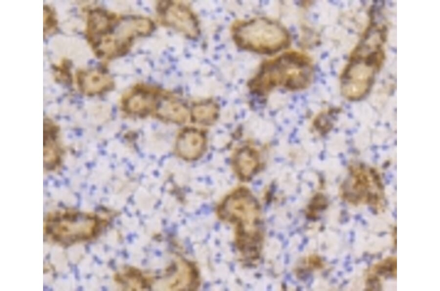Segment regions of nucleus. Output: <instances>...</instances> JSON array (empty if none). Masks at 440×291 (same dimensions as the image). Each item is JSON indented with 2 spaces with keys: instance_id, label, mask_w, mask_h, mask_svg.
Instances as JSON below:
<instances>
[{
  "instance_id": "obj_2",
  "label": "nucleus",
  "mask_w": 440,
  "mask_h": 291,
  "mask_svg": "<svg viewBox=\"0 0 440 291\" xmlns=\"http://www.w3.org/2000/svg\"><path fill=\"white\" fill-rule=\"evenodd\" d=\"M313 73L308 57L296 51L288 52L264 63L248 86L258 94H264L278 87L303 90L310 85Z\"/></svg>"
},
{
  "instance_id": "obj_17",
  "label": "nucleus",
  "mask_w": 440,
  "mask_h": 291,
  "mask_svg": "<svg viewBox=\"0 0 440 291\" xmlns=\"http://www.w3.org/2000/svg\"><path fill=\"white\" fill-rule=\"evenodd\" d=\"M192 118L196 122L209 125L215 122L219 115L217 104L211 100H205L195 104L192 109Z\"/></svg>"
},
{
  "instance_id": "obj_15",
  "label": "nucleus",
  "mask_w": 440,
  "mask_h": 291,
  "mask_svg": "<svg viewBox=\"0 0 440 291\" xmlns=\"http://www.w3.org/2000/svg\"><path fill=\"white\" fill-rule=\"evenodd\" d=\"M233 166L237 175L244 180H249L257 172L260 167L259 154L250 146L238 149L233 158Z\"/></svg>"
},
{
  "instance_id": "obj_5",
  "label": "nucleus",
  "mask_w": 440,
  "mask_h": 291,
  "mask_svg": "<svg viewBox=\"0 0 440 291\" xmlns=\"http://www.w3.org/2000/svg\"><path fill=\"white\" fill-rule=\"evenodd\" d=\"M232 37L242 48L263 54L274 53L286 48L290 39L281 24L263 18L237 24L232 29Z\"/></svg>"
},
{
  "instance_id": "obj_13",
  "label": "nucleus",
  "mask_w": 440,
  "mask_h": 291,
  "mask_svg": "<svg viewBox=\"0 0 440 291\" xmlns=\"http://www.w3.org/2000/svg\"><path fill=\"white\" fill-rule=\"evenodd\" d=\"M59 127L50 119L44 120V166L48 170L61 165L62 150L59 141Z\"/></svg>"
},
{
  "instance_id": "obj_10",
  "label": "nucleus",
  "mask_w": 440,
  "mask_h": 291,
  "mask_svg": "<svg viewBox=\"0 0 440 291\" xmlns=\"http://www.w3.org/2000/svg\"><path fill=\"white\" fill-rule=\"evenodd\" d=\"M159 93L160 91L149 87H135L123 99V109L127 113L136 116L154 113Z\"/></svg>"
},
{
  "instance_id": "obj_21",
  "label": "nucleus",
  "mask_w": 440,
  "mask_h": 291,
  "mask_svg": "<svg viewBox=\"0 0 440 291\" xmlns=\"http://www.w3.org/2000/svg\"><path fill=\"white\" fill-rule=\"evenodd\" d=\"M69 63L66 59H63L55 66V77L63 82H69L71 80Z\"/></svg>"
},
{
  "instance_id": "obj_7",
  "label": "nucleus",
  "mask_w": 440,
  "mask_h": 291,
  "mask_svg": "<svg viewBox=\"0 0 440 291\" xmlns=\"http://www.w3.org/2000/svg\"><path fill=\"white\" fill-rule=\"evenodd\" d=\"M380 177L373 168L353 165L340 188L343 199L353 205H378L383 196Z\"/></svg>"
},
{
  "instance_id": "obj_18",
  "label": "nucleus",
  "mask_w": 440,
  "mask_h": 291,
  "mask_svg": "<svg viewBox=\"0 0 440 291\" xmlns=\"http://www.w3.org/2000/svg\"><path fill=\"white\" fill-rule=\"evenodd\" d=\"M116 279L123 286L133 287V290H141L145 286L142 276L137 270H126L117 275Z\"/></svg>"
},
{
  "instance_id": "obj_12",
  "label": "nucleus",
  "mask_w": 440,
  "mask_h": 291,
  "mask_svg": "<svg viewBox=\"0 0 440 291\" xmlns=\"http://www.w3.org/2000/svg\"><path fill=\"white\" fill-rule=\"evenodd\" d=\"M206 143V137L201 131L194 128H187L177 136L176 151L184 160H196L204 153Z\"/></svg>"
},
{
  "instance_id": "obj_1",
  "label": "nucleus",
  "mask_w": 440,
  "mask_h": 291,
  "mask_svg": "<svg viewBox=\"0 0 440 291\" xmlns=\"http://www.w3.org/2000/svg\"><path fill=\"white\" fill-rule=\"evenodd\" d=\"M261 212L257 200L245 189L227 196L218 210L220 219L234 226L237 248L244 258L251 261L259 257L263 245Z\"/></svg>"
},
{
  "instance_id": "obj_4",
  "label": "nucleus",
  "mask_w": 440,
  "mask_h": 291,
  "mask_svg": "<svg viewBox=\"0 0 440 291\" xmlns=\"http://www.w3.org/2000/svg\"><path fill=\"white\" fill-rule=\"evenodd\" d=\"M102 220L98 216L73 210H62L48 214L44 224V232L52 241L68 245L94 237Z\"/></svg>"
},
{
  "instance_id": "obj_11",
  "label": "nucleus",
  "mask_w": 440,
  "mask_h": 291,
  "mask_svg": "<svg viewBox=\"0 0 440 291\" xmlns=\"http://www.w3.org/2000/svg\"><path fill=\"white\" fill-rule=\"evenodd\" d=\"M75 80L78 90L88 96L103 93L114 87L113 80L110 74L96 69L79 70Z\"/></svg>"
},
{
  "instance_id": "obj_9",
  "label": "nucleus",
  "mask_w": 440,
  "mask_h": 291,
  "mask_svg": "<svg viewBox=\"0 0 440 291\" xmlns=\"http://www.w3.org/2000/svg\"><path fill=\"white\" fill-rule=\"evenodd\" d=\"M198 276L196 268L184 261L176 262L168 273L157 284L158 290L191 291L198 286Z\"/></svg>"
},
{
  "instance_id": "obj_8",
  "label": "nucleus",
  "mask_w": 440,
  "mask_h": 291,
  "mask_svg": "<svg viewBox=\"0 0 440 291\" xmlns=\"http://www.w3.org/2000/svg\"><path fill=\"white\" fill-rule=\"evenodd\" d=\"M157 12L165 25L181 33L186 37L194 39L199 34L198 20L188 5L178 1H160Z\"/></svg>"
},
{
  "instance_id": "obj_16",
  "label": "nucleus",
  "mask_w": 440,
  "mask_h": 291,
  "mask_svg": "<svg viewBox=\"0 0 440 291\" xmlns=\"http://www.w3.org/2000/svg\"><path fill=\"white\" fill-rule=\"evenodd\" d=\"M118 16L101 8L90 10L87 16L86 33L88 41L108 32Z\"/></svg>"
},
{
  "instance_id": "obj_3",
  "label": "nucleus",
  "mask_w": 440,
  "mask_h": 291,
  "mask_svg": "<svg viewBox=\"0 0 440 291\" xmlns=\"http://www.w3.org/2000/svg\"><path fill=\"white\" fill-rule=\"evenodd\" d=\"M367 44L357 47L341 75L342 94L350 100L360 99L367 93L384 59L380 43Z\"/></svg>"
},
{
  "instance_id": "obj_14",
  "label": "nucleus",
  "mask_w": 440,
  "mask_h": 291,
  "mask_svg": "<svg viewBox=\"0 0 440 291\" xmlns=\"http://www.w3.org/2000/svg\"><path fill=\"white\" fill-rule=\"evenodd\" d=\"M154 114L162 121L174 123H183L189 117V111L182 102L161 92Z\"/></svg>"
},
{
  "instance_id": "obj_20",
  "label": "nucleus",
  "mask_w": 440,
  "mask_h": 291,
  "mask_svg": "<svg viewBox=\"0 0 440 291\" xmlns=\"http://www.w3.org/2000/svg\"><path fill=\"white\" fill-rule=\"evenodd\" d=\"M327 204L326 198L322 195H316L311 200L307 210V216L310 218L316 216L324 209Z\"/></svg>"
},
{
  "instance_id": "obj_6",
  "label": "nucleus",
  "mask_w": 440,
  "mask_h": 291,
  "mask_svg": "<svg viewBox=\"0 0 440 291\" xmlns=\"http://www.w3.org/2000/svg\"><path fill=\"white\" fill-rule=\"evenodd\" d=\"M154 28L153 22L148 18L120 17L108 33L88 42L98 58L110 59L126 54L135 38L150 34Z\"/></svg>"
},
{
  "instance_id": "obj_19",
  "label": "nucleus",
  "mask_w": 440,
  "mask_h": 291,
  "mask_svg": "<svg viewBox=\"0 0 440 291\" xmlns=\"http://www.w3.org/2000/svg\"><path fill=\"white\" fill-rule=\"evenodd\" d=\"M43 11V32L45 36L55 31L58 21L54 10L50 6L44 5Z\"/></svg>"
}]
</instances>
